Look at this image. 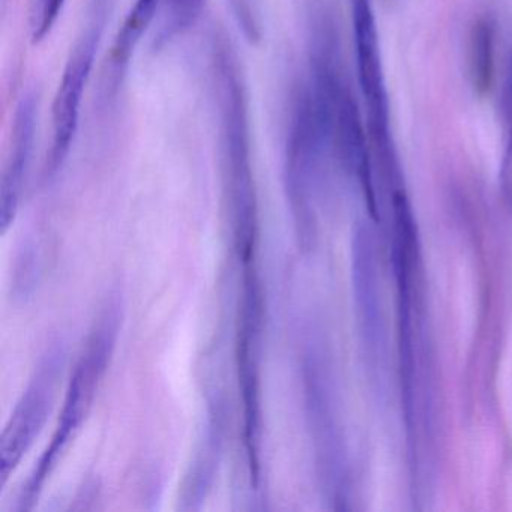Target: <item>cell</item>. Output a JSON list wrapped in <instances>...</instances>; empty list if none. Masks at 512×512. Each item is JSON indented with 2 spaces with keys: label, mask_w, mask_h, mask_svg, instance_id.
<instances>
[{
  "label": "cell",
  "mask_w": 512,
  "mask_h": 512,
  "mask_svg": "<svg viewBox=\"0 0 512 512\" xmlns=\"http://www.w3.org/2000/svg\"><path fill=\"white\" fill-rule=\"evenodd\" d=\"M220 89L221 145L224 172L235 218V239L239 256L256 253L257 200L251 169L250 128L247 101L238 68L230 53L218 55Z\"/></svg>",
  "instance_id": "obj_1"
},
{
  "label": "cell",
  "mask_w": 512,
  "mask_h": 512,
  "mask_svg": "<svg viewBox=\"0 0 512 512\" xmlns=\"http://www.w3.org/2000/svg\"><path fill=\"white\" fill-rule=\"evenodd\" d=\"M116 332H118V314L109 311L97 329L92 332L88 347L74 368L67 397H65L64 409H62L58 427L53 434L52 443L41 455L38 466L35 467L31 478L28 479L22 494H20V511L32 508L43 490L44 482L55 469L62 452L67 449L68 443L76 436L86 416L91 412L98 386H100L110 356H112Z\"/></svg>",
  "instance_id": "obj_2"
},
{
  "label": "cell",
  "mask_w": 512,
  "mask_h": 512,
  "mask_svg": "<svg viewBox=\"0 0 512 512\" xmlns=\"http://www.w3.org/2000/svg\"><path fill=\"white\" fill-rule=\"evenodd\" d=\"M64 367V347L55 344L41 359L28 389L5 427L2 446H0L2 485L7 482L10 473L19 466L23 455L29 451L35 437L40 434L52 410Z\"/></svg>",
  "instance_id": "obj_3"
},
{
  "label": "cell",
  "mask_w": 512,
  "mask_h": 512,
  "mask_svg": "<svg viewBox=\"0 0 512 512\" xmlns=\"http://www.w3.org/2000/svg\"><path fill=\"white\" fill-rule=\"evenodd\" d=\"M97 53V35L91 34L77 44L68 59L56 91L52 109V149L47 160V175L61 169L71 151L77 128H79L80 107L86 83L94 67Z\"/></svg>",
  "instance_id": "obj_4"
},
{
  "label": "cell",
  "mask_w": 512,
  "mask_h": 512,
  "mask_svg": "<svg viewBox=\"0 0 512 512\" xmlns=\"http://www.w3.org/2000/svg\"><path fill=\"white\" fill-rule=\"evenodd\" d=\"M353 40L359 88L367 106L368 134L389 133L388 92L370 0H353Z\"/></svg>",
  "instance_id": "obj_5"
},
{
  "label": "cell",
  "mask_w": 512,
  "mask_h": 512,
  "mask_svg": "<svg viewBox=\"0 0 512 512\" xmlns=\"http://www.w3.org/2000/svg\"><path fill=\"white\" fill-rule=\"evenodd\" d=\"M368 134L365 133L356 101L343 80L338 82L334 95V152L347 172L358 179L368 211L377 220L376 193H374L373 163H371Z\"/></svg>",
  "instance_id": "obj_6"
},
{
  "label": "cell",
  "mask_w": 512,
  "mask_h": 512,
  "mask_svg": "<svg viewBox=\"0 0 512 512\" xmlns=\"http://www.w3.org/2000/svg\"><path fill=\"white\" fill-rule=\"evenodd\" d=\"M37 116L38 103L35 100V95H25L17 106L16 115H14L10 152H8L7 164H5L4 175H2V187H0L2 232H7L8 226L13 223L17 209H19L26 170L31 161L32 151H34Z\"/></svg>",
  "instance_id": "obj_7"
},
{
  "label": "cell",
  "mask_w": 512,
  "mask_h": 512,
  "mask_svg": "<svg viewBox=\"0 0 512 512\" xmlns=\"http://www.w3.org/2000/svg\"><path fill=\"white\" fill-rule=\"evenodd\" d=\"M158 8L160 0H134L110 53V68L116 77L122 76L143 34L157 20Z\"/></svg>",
  "instance_id": "obj_8"
},
{
  "label": "cell",
  "mask_w": 512,
  "mask_h": 512,
  "mask_svg": "<svg viewBox=\"0 0 512 512\" xmlns=\"http://www.w3.org/2000/svg\"><path fill=\"white\" fill-rule=\"evenodd\" d=\"M467 53L470 83L476 94H487L493 85L496 55V25L488 17H481L473 23Z\"/></svg>",
  "instance_id": "obj_9"
},
{
  "label": "cell",
  "mask_w": 512,
  "mask_h": 512,
  "mask_svg": "<svg viewBox=\"0 0 512 512\" xmlns=\"http://www.w3.org/2000/svg\"><path fill=\"white\" fill-rule=\"evenodd\" d=\"M208 0H160L154 49L160 50L194 28Z\"/></svg>",
  "instance_id": "obj_10"
},
{
  "label": "cell",
  "mask_w": 512,
  "mask_h": 512,
  "mask_svg": "<svg viewBox=\"0 0 512 512\" xmlns=\"http://www.w3.org/2000/svg\"><path fill=\"white\" fill-rule=\"evenodd\" d=\"M67 0H37L32 14V41L41 43L49 37L61 17Z\"/></svg>",
  "instance_id": "obj_11"
},
{
  "label": "cell",
  "mask_w": 512,
  "mask_h": 512,
  "mask_svg": "<svg viewBox=\"0 0 512 512\" xmlns=\"http://www.w3.org/2000/svg\"><path fill=\"white\" fill-rule=\"evenodd\" d=\"M511 131H509L508 143L503 154L502 166H500L499 185L500 193L506 205L512 208V118Z\"/></svg>",
  "instance_id": "obj_12"
},
{
  "label": "cell",
  "mask_w": 512,
  "mask_h": 512,
  "mask_svg": "<svg viewBox=\"0 0 512 512\" xmlns=\"http://www.w3.org/2000/svg\"><path fill=\"white\" fill-rule=\"evenodd\" d=\"M506 112H508L509 118L512 116V67L511 73H509L508 85H506Z\"/></svg>",
  "instance_id": "obj_13"
}]
</instances>
